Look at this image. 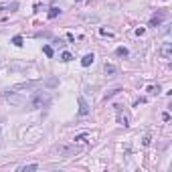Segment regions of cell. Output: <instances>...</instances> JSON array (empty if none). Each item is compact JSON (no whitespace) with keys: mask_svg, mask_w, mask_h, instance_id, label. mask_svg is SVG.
I'll use <instances>...</instances> for the list:
<instances>
[{"mask_svg":"<svg viewBox=\"0 0 172 172\" xmlns=\"http://www.w3.org/2000/svg\"><path fill=\"white\" fill-rule=\"evenodd\" d=\"M51 93L49 91H37V93H33V97L29 99V105L30 109H41V108H47L51 103Z\"/></svg>","mask_w":172,"mask_h":172,"instance_id":"1","label":"cell"},{"mask_svg":"<svg viewBox=\"0 0 172 172\" xmlns=\"http://www.w3.org/2000/svg\"><path fill=\"white\" fill-rule=\"evenodd\" d=\"M79 152H81V146H75V142L71 144V146H59V154L65 156V158L75 156V154H79Z\"/></svg>","mask_w":172,"mask_h":172,"instance_id":"2","label":"cell"},{"mask_svg":"<svg viewBox=\"0 0 172 172\" xmlns=\"http://www.w3.org/2000/svg\"><path fill=\"white\" fill-rule=\"evenodd\" d=\"M34 81H25V83H18V85H12V87L8 89V91H12V93H25V91H29V89L34 87Z\"/></svg>","mask_w":172,"mask_h":172,"instance_id":"3","label":"cell"},{"mask_svg":"<svg viewBox=\"0 0 172 172\" xmlns=\"http://www.w3.org/2000/svg\"><path fill=\"white\" fill-rule=\"evenodd\" d=\"M166 16H168V12H166V10L158 12L156 16H152V20H150V26H160V25H162V20L166 18Z\"/></svg>","mask_w":172,"mask_h":172,"instance_id":"4","label":"cell"},{"mask_svg":"<svg viewBox=\"0 0 172 172\" xmlns=\"http://www.w3.org/2000/svg\"><path fill=\"white\" fill-rule=\"evenodd\" d=\"M170 55H172V43H164L160 47V57L162 59H170Z\"/></svg>","mask_w":172,"mask_h":172,"instance_id":"5","label":"cell"},{"mask_svg":"<svg viewBox=\"0 0 172 172\" xmlns=\"http://www.w3.org/2000/svg\"><path fill=\"white\" fill-rule=\"evenodd\" d=\"M103 71H105V75H108V77H115V75H118V67H115V65H111V63H105V65H103Z\"/></svg>","mask_w":172,"mask_h":172,"instance_id":"6","label":"cell"},{"mask_svg":"<svg viewBox=\"0 0 172 172\" xmlns=\"http://www.w3.org/2000/svg\"><path fill=\"white\" fill-rule=\"evenodd\" d=\"M77 101H79V115H87V113H89V105H87V101H85L83 97H79Z\"/></svg>","mask_w":172,"mask_h":172,"instance_id":"7","label":"cell"},{"mask_svg":"<svg viewBox=\"0 0 172 172\" xmlns=\"http://www.w3.org/2000/svg\"><path fill=\"white\" fill-rule=\"evenodd\" d=\"M118 123L119 126H123V128H128L130 126V118H128V113H122L118 109Z\"/></svg>","mask_w":172,"mask_h":172,"instance_id":"8","label":"cell"},{"mask_svg":"<svg viewBox=\"0 0 172 172\" xmlns=\"http://www.w3.org/2000/svg\"><path fill=\"white\" fill-rule=\"evenodd\" d=\"M93 59H95V57H93V53H87V55L83 57V59H81V65H83V67H89V65L93 63Z\"/></svg>","mask_w":172,"mask_h":172,"instance_id":"9","label":"cell"},{"mask_svg":"<svg viewBox=\"0 0 172 172\" xmlns=\"http://www.w3.org/2000/svg\"><path fill=\"white\" fill-rule=\"evenodd\" d=\"M18 8V2H12V4H0V10H6V12H14V10Z\"/></svg>","mask_w":172,"mask_h":172,"instance_id":"10","label":"cell"},{"mask_svg":"<svg viewBox=\"0 0 172 172\" xmlns=\"http://www.w3.org/2000/svg\"><path fill=\"white\" fill-rule=\"evenodd\" d=\"M37 168H39V164H26V166H20L18 172H33V170H37Z\"/></svg>","mask_w":172,"mask_h":172,"instance_id":"11","label":"cell"},{"mask_svg":"<svg viewBox=\"0 0 172 172\" xmlns=\"http://www.w3.org/2000/svg\"><path fill=\"white\" fill-rule=\"evenodd\" d=\"M115 55H118V57H128L130 51L126 49V47H118V49H115Z\"/></svg>","mask_w":172,"mask_h":172,"instance_id":"12","label":"cell"},{"mask_svg":"<svg viewBox=\"0 0 172 172\" xmlns=\"http://www.w3.org/2000/svg\"><path fill=\"white\" fill-rule=\"evenodd\" d=\"M10 43L14 45V47H22V45H25V43H22V37H20V34H16V37H12V41H10Z\"/></svg>","mask_w":172,"mask_h":172,"instance_id":"13","label":"cell"},{"mask_svg":"<svg viewBox=\"0 0 172 172\" xmlns=\"http://www.w3.org/2000/svg\"><path fill=\"white\" fill-rule=\"evenodd\" d=\"M160 91H162L160 85H150V87H148V93H152V95H158Z\"/></svg>","mask_w":172,"mask_h":172,"instance_id":"14","label":"cell"},{"mask_svg":"<svg viewBox=\"0 0 172 172\" xmlns=\"http://www.w3.org/2000/svg\"><path fill=\"white\" fill-rule=\"evenodd\" d=\"M59 12H61V10L57 8V6H53V8L49 10V18H57V16H59Z\"/></svg>","mask_w":172,"mask_h":172,"instance_id":"15","label":"cell"},{"mask_svg":"<svg viewBox=\"0 0 172 172\" xmlns=\"http://www.w3.org/2000/svg\"><path fill=\"white\" fill-rule=\"evenodd\" d=\"M43 53L47 55V57H53V47H51V45H45V47H43Z\"/></svg>","mask_w":172,"mask_h":172,"instance_id":"16","label":"cell"},{"mask_svg":"<svg viewBox=\"0 0 172 172\" xmlns=\"http://www.w3.org/2000/svg\"><path fill=\"white\" fill-rule=\"evenodd\" d=\"M71 59H73V55H71V53H63V55H61V61H65V63L71 61Z\"/></svg>","mask_w":172,"mask_h":172,"instance_id":"17","label":"cell"},{"mask_svg":"<svg viewBox=\"0 0 172 172\" xmlns=\"http://www.w3.org/2000/svg\"><path fill=\"white\" fill-rule=\"evenodd\" d=\"M85 140H87V136H85V134H81V136H77V138H75V144H83Z\"/></svg>","mask_w":172,"mask_h":172,"instance_id":"18","label":"cell"},{"mask_svg":"<svg viewBox=\"0 0 172 172\" xmlns=\"http://www.w3.org/2000/svg\"><path fill=\"white\" fill-rule=\"evenodd\" d=\"M99 34H101V37H111V33L105 30V29H99Z\"/></svg>","mask_w":172,"mask_h":172,"instance_id":"19","label":"cell"},{"mask_svg":"<svg viewBox=\"0 0 172 172\" xmlns=\"http://www.w3.org/2000/svg\"><path fill=\"white\" fill-rule=\"evenodd\" d=\"M47 85H51V87H53V85H57V79H49V81H47Z\"/></svg>","mask_w":172,"mask_h":172,"instance_id":"20","label":"cell"},{"mask_svg":"<svg viewBox=\"0 0 172 172\" xmlns=\"http://www.w3.org/2000/svg\"><path fill=\"white\" fill-rule=\"evenodd\" d=\"M77 2H81V0H77Z\"/></svg>","mask_w":172,"mask_h":172,"instance_id":"21","label":"cell"}]
</instances>
